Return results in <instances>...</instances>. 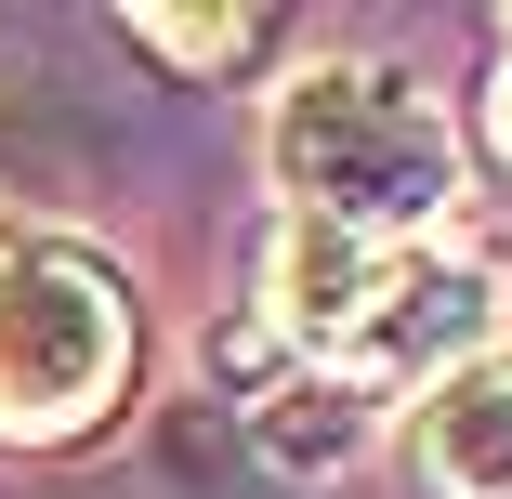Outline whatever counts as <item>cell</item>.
Returning a JSON list of instances; mask_svg holds the SVG:
<instances>
[{
  "label": "cell",
  "mask_w": 512,
  "mask_h": 499,
  "mask_svg": "<svg viewBox=\"0 0 512 499\" xmlns=\"http://www.w3.org/2000/svg\"><path fill=\"white\" fill-rule=\"evenodd\" d=\"M263 171H276V211L355 250H434L460 211V132L394 53H316L263 119Z\"/></svg>",
  "instance_id": "6da1fadb"
},
{
  "label": "cell",
  "mask_w": 512,
  "mask_h": 499,
  "mask_svg": "<svg viewBox=\"0 0 512 499\" xmlns=\"http://www.w3.org/2000/svg\"><path fill=\"white\" fill-rule=\"evenodd\" d=\"M145 381V289L92 237H0V447H79Z\"/></svg>",
  "instance_id": "7a4b0ae2"
},
{
  "label": "cell",
  "mask_w": 512,
  "mask_h": 499,
  "mask_svg": "<svg viewBox=\"0 0 512 499\" xmlns=\"http://www.w3.org/2000/svg\"><path fill=\"white\" fill-rule=\"evenodd\" d=\"M250 447H263L289 486L355 473V460L381 447V394L342 381V368H263V381H250Z\"/></svg>",
  "instance_id": "277c9868"
},
{
  "label": "cell",
  "mask_w": 512,
  "mask_h": 499,
  "mask_svg": "<svg viewBox=\"0 0 512 499\" xmlns=\"http://www.w3.org/2000/svg\"><path fill=\"white\" fill-rule=\"evenodd\" d=\"M407 434H421L434 499H512V342H486L473 368H447Z\"/></svg>",
  "instance_id": "5b68a950"
},
{
  "label": "cell",
  "mask_w": 512,
  "mask_h": 499,
  "mask_svg": "<svg viewBox=\"0 0 512 499\" xmlns=\"http://www.w3.org/2000/svg\"><path fill=\"white\" fill-rule=\"evenodd\" d=\"M171 79H237L250 53H276V14H158V0H132V14H119Z\"/></svg>",
  "instance_id": "8992f818"
},
{
  "label": "cell",
  "mask_w": 512,
  "mask_h": 499,
  "mask_svg": "<svg viewBox=\"0 0 512 499\" xmlns=\"http://www.w3.org/2000/svg\"><path fill=\"white\" fill-rule=\"evenodd\" d=\"M486 158L512 171V27H499V66H486Z\"/></svg>",
  "instance_id": "52a82bcc"
},
{
  "label": "cell",
  "mask_w": 512,
  "mask_h": 499,
  "mask_svg": "<svg viewBox=\"0 0 512 499\" xmlns=\"http://www.w3.org/2000/svg\"><path fill=\"white\" fill-rule=\"evenodd\" d=\"M499 342V276L486 263H460L447 237L434 250H381V276H368V303H355V329H342V381H368L381 394V408H394V394L407 381H447V368H473Z\"/></svg>",
  "instance_id": "3957f363"
}]
</instances>
